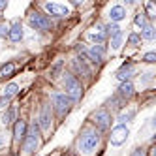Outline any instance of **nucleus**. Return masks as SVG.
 <instances>
[{
    "label": "nucleus",
    "mask_w": 156,
    "mask_h": 156,
    "mask_svg": "<svg viewBox=\"0 0 156 156\" xmlns=\"http://www.w3.org/2000/svg\"><path fill=\"white\" fill-rule=\"evenodd\" d=\"M128 136H130L128 126H124V124H115V126H111V130H109V143L113 145V147H120V145L126 143Z\"/></svg>",
    "instance_id": "obj_11"
},
{
    "label": "nucleus",
    "mask_w": 156,
    "mask_h": 156,
    "mask_svg": "<svg viewBox=\"0 0 156 156\" xmlns=\"http://www.w3.org/2000/svg\"><path fill=\"white\" fill-rule=\"evenodd\" d=\"M6 8H8V2H6V0H0V15H2V12Z\"/></svg>",
    "instance_id": "obj_35"
},
{
    "label": "nucleus",
    "mask_w": 156,
    "mask_h": 156,
    "mask_svg": "<svg viewBox=\"0 0 156 156\" xmlns=\"http://www.w3.org/2000/svg\"><path fill=\"white\" fill-rule=\"evenodd\" d=\"M124 40H126L124 32H120V34H117V36H113V38H109V45H111V49H113V51H119V49L122 47V43H124Z\"/></svg>",
    "instance_id": "obj_25"
},
{
    "label": "nucleus",
    "mask_w": 156,
    "mask_h": 156,
    "mask_svg": "<svg viewBox=\"0 0 156 156\" xmlns=\"http://www.w3.org/2000/svg\"><path fill=\"white\" fill-rule=\"evenodd\" d=\"M102 149V133L90 124H85L75 139V156H96Z\"/></svg>",
    "instance_id": "obj_1"
},
{
    "label": "nucleus",
    "mask_w": 156,
    "mask_h": 156,
    "mask_svg": "<svg viewBox=\"0 0 156 156\" xmlns=\"http://www.w3.org/2000/svg\"><path fill=\"white\" fill-rule=\"evenodd\" d=\"M139 38H141V41H143V40H145V41H154V40H156V28H154V25L149 23L145 28H141Z\"/></svg>",
    "instance_id": "obj_23"
},
{
    "label": "nucleus",
    "mask_w": 156,
    "mask_h": 156,
    "mask_svg": "<svg viewBox=\"0 0 156 156\" xmlns=\"http://www.w3.org/2000/svg\"><path fill=\"white\" fill-rule=\"evenodd\" d=\"M88 124H90L92 128H96L100 133L109 132L111 124H113V115H111L105 107H100V109H96V111L90 113V117H88Z\"/></svg>",
    "instance_id": "obj_5"
},
{
    "label": "nucleus",
    "mask_w": 156,
    "mask_h": 156,
    "mask_svg": "<svg viewBox=\"0 0 156 156\" xmlns=\"http://www.w3.org/2000/svg\"><path fill=\"white\" fill-rule=\"evenodd\" d=\"M17 72V64L13 60H8L4 64H0V79H8V77H13V73Z\"/></svg>",
    "instance_id": "obj_20"
},
{
    "label": "nucleus",
    "mask_w": 156,
    "mask_h": 156,
    "mask_svg": "<svg viewBox=\"0 0 156 156\" xmlns=\"http://www.w3.org/2000/svg\"><path fill=\"white\" fill-rule=\"evenodd\" d=\"M122 102H128L130 98H133V94H136V85H133L132 81H124V83H120L119 88H117V92H115Z\"/></svg>",
    "instance_id": "obj_16"
},
{
    "label": "nucleus",
    "mask_w": 156,
    "mask_h": 156,
    "mask_svg": "<svg viewBox=\"0 0 156 156\" xmlns=\"http://www.w3.org/2000/svg\"><path fill=\"white\" fill-rule=\"evenodd\" d=\"M130 156H149V151L145 147H137V149H133L130 152Z\"/></svg>",
    "instance_id": "obj_33"
},
{
    "label": "nucleus",
    "mask_w": 156,
    "mask_h": 156,
    "mask_svg": "<svg viewBox=\"0 0 156 156\" xmlns=\"http://www.w3.org/2000/svg\"><path fill=\"white\" fill-rule=\"evenodd\" d=\"M126 15H128V12H126V8L122 6V4H113V6L109 8V12H107L109 23H115V25L122 23V21L126 19Z\"/></svg>",
    "instance_id": "obj_15"
},
{
    "label": "nucleus",
    "mask_w": 156,
    "mask_h": 156,
    "mask_svg": "<svg viewBox=\"0 0 156 156\" xmlns=\"http://www.w3.org/2000/svg\"><path fill=\"white\" fill-rule=\"evenodd\" d=\"M19 90H21V87H19L15 81H12V83H8V85L4 87V90H2V98H6V100H9V102H12V100L19 94Z\"/></svg>",
    "instance_id": "obj_22"
},
{
    "label": "nucleus",
    "mask_w": 156,
    "mask_h": 156,
    "mask_svg": "<svg viewBox=\"0 0 156 156\" xmlns=\"http://www.w3.org/2000/svg\"><path fill=\"white\" fill-rule=\"evenodd\" d=\"M70 68H72V75H75L77 79H92V68L83 57H73L70 62Z\"/></svg>",
    "instance_id": "obj_8"
},
{
    "label": "nucleus",
    "mask_w": 156,
    "mask_h": 156,
    "mask_svg": "<svg viewBox=\"0 0 156 156\" xmlns=\"http://www.w3.org/2000/svg\"><path fill=\"white\" fill-rule=\"evenodd\" d=\"M136 115H137V109H133V107H122L119 113H117V120H119V124H128V122H132L133 119H136Z\"/></svg>",
    "instance_id": "obj_19"
},
{
    "label": "nucleus",
    "mask_w": 156,
    "mask_h": 156,
    "mask_svg": "<svg viewBox=\"0 0 156 156\" xmlns=\"http://www.w3.org/2000/svg\"><path fill=\"white\" fill-rule=\"evenodd\" d=\"M143 13L147 15L149 21H152V19L156 17V4H154V2H145V6H143Z\"/></svg>",
    "instance_id": "obj_26"
},
{
    "label": "nucleus",
    "mask_w": 156,
    "mask_h": 156,
    "mask_svg": "<svg viewBox=\"0 0 156 156\" xmlns=\"http://www.w3.org/2000/svg\"><path fill=\"white\" fill-rule=\"evenodd\" d=\"M36 124L43 133H51L53 132V126H55V115H53V109H51V104L49 102H43L40 105V111H38V119H36Z\"/></svg>",
    "instance_id": "obj_6"
},
{
    "label": "nucleus",
    "mask_w": 156,
    "mask_h": 156,
    "mask_svg": "<svg viewBox=\"0 0 156 156\" xmlns=\"http://www.w3.org/2000/svg\"><path fill=\"white\" fill-rule=\"evenodd\" d=\"M8 141H9V137H8V132L0 130V151L8 147Z\"/></svg>",
    "instance_id": "obj_32"
},
{
    "label": "nucleus",
    "mask_w": 156,
    "mask_h": 156,
    "mask_svg": "<svg viewBox=\"0 0 156 156\" xmlns=\"http://www.w3.org/2000/svg\"><path fill=\"white\" fill-rule=\"evenodd\" d=\"M17 119H19V117H17V107H15V105H9V107L4 111V113L0 115V124H2V126L8 130Z\"/></svg>",
    "instance_id": "obj_18"
},
{
    "label": "nucleus",
    "mask_w": 156,
    "mask_h": 156,
    "mask_svg": "<svg viewBox=\"0 0 156 156\" xmlns=\"http://www.w3.org/2000/svg\"><path fill=\"white\" fill-rule=\"evenodd\" d=\"M9 104H12L9 100H6V98L0 96V109H8V107H9Z\"/></svg>",
    "instance_id": "obj_34"
},
{
    "label": "nucleus",
    "mask_w": 156,
    "mask_h": 156,
    "mask_svg": "<svg viewBox=\"0 0 156 156\" xmlns=\"http://www.w3.org/2000/svg\"><path fill=\"white\" fill-rule=\"evenodd\" d=\"M126 43H128L130 47L137 49V47L141 45V38H139V34H137V32H130V34H128V38H126Z\"/></svg>",
    "instance_id": "obj_28"
},
{
    "label": "nucleus",
    "mask_w": 156,
    "mask_h": 156,
    "mask_svg": "<svg viewBox=\"0 0 156 156\" xmlns=\"http://www.w3.org/2000/svg\"><path fill=\"white\" fill-rule=\"evenodd\" d=\"M9 34V23H4V21H0V40H6Z\"/></svg>",
    "instance_id": "obj_30"
},
{
    "label": "nucleus",
    "mask_w": 156,
    "mask_h": 156,
    "mask_svg": "<svg viewBox=\"0 0 156 156\" xmlns=\"http://www.w3.org/2000/svg\"><path fill=\"white\" fill-rule=\"evenodd\" d=\"M143 62H147V64H154L156 62V53L154 51H149V53H145L143 57H141Z\"/></svg>",
    "instance_id": "obj_31"
},
{
    "label": "nucleus",
    "mask_w": 156,
    "mask_h": 156,
    "mask_svg": "<svg viewBox=\"0 0 156 156\" xmlns=\"http://www.w3.org/2000/svg\"><path fill=\"white\" fill-rule=\"evenodd\" d=\"M104 28H105L107 38H113V36H117V34H120V32H122V28L119 25H115V23H107V25H104Z\"/></svg>",
    "instance_id": "obj_27"
},
{
    "label": "nucleus",
    "mask_w": 156,
    "mask_h": 156,
    "mask_svg": "<svg viewBox=\"0 0 156 156\" xmlns=\"http://www.w3.org/2000/svg\"><path fill=\"white\" fill-rule=\"evenodd\" d=\"M0 19H2V15H0Z\"/></svg>",
    "instance_id": "obj_37"
},
{
    "label": "nucleus",
    "mask_w": 156,
    "mask_h": 156,
    "mask_svg": "<svg viewBox=\"0 0 156 156\" xmlns=\"http://www.w3.org/2000/svg\"><path fill=\"white\" fill-rule=\"evenodd\" d=\"M122 107H124V102H122V100H120L117 94H113V96H111L107 102H105V109L109 111L111 115H113V111H117V113H119Z\"/></svg>",
    "instance_id": "obj_21"
},
{
    "label": "nucleus",
    "mask_w": 156,
    "mask_h": 156,
    "mask_svg": "<svg viewBox=\"0 0 156 156\" xmlns=\"http://www.w3.org/2000/svg\"><path fill=\"white\" fill-rule=\"evenodd\" d=\"M28 132V120L27 119H17L12 124V139L15 145H21Z\"/></svg>",
    "instance_id": "obj_14"
},
{
    "label": "nucleus",
    "mask_w": 156,
    "mask_h": 156,
    "mask_svg": "<svg viewBox=\"0 0 156 156\" xmlns=\"http://www.w3.org/2000/svg\"><path fill=\"white\" fill-rule=\"evenodd\" d=\"M49 104H51V109H53V115H57L58 119H64L72 111V107H73L72 100L66 96L62 90H53Z\"/></svg>",
    "instance_id": "obj_4"
},
{
    "label": "nucleus",
    "mask_w": 156,
    "mask_h": 156,
    "mask_svg": "<svg viewBox=\"0 0 156 156\" xmlns=\"http://www.w3.org/2000/svg\"><path fill=\"white\" fill-rule=\"evenodd\" d=\"M87 40L92 43V45H105V40H107V34H105V28L104 25H94L92 28L87 30Z\"/></svg>",
    "instance_id": "obj_13"
},
{
    "label": "nucleus",
    "mask_w": 156,
    "mask_h": 156,
    "mask_svg": "<svg viewBox=\"0 0 156 156\" xmlns=\"http://www.w3.org/2000/svg\"><path fill=\"white\" fill-rule=\"evenodd\" d=\"M149 23H151V21L147 19V15L143 13V9H141V12H136V15H133V25H136L137 28H145Z\"/></svg>",
    "instance_id": "obj_24"
},
{
    "label": "nucleus",
    "mask_w": 156,
    "mask_h": 156,
    "mask_svg": "<svg viewBox=\"0 0 156 156\" xmlns=\"http://www.w3.org/2000/svg\"><path fill=\"white\" fill-rule=\"evenodd\" d=\"M105 55H107V47L105 45H90L85 51L83 58L88 64H92V66H102L104 60H105Z\"/></svg>",
    "instance_id": "obj_9"
},
{
    "label": "nucleus",
    "mask_w": 156,
    "mask_h": 156,
    "mask_svg": "<svg viewBox=\"0 0 156 156\" xmlns=\"http://www.w3.org/2000/svg\"><path fill=\"white\" fill-rule=\"evenodd\" d=\"M133 75H137V64L136 60H126V62H122L120 64V68L117 70L115 77H117V81L119 83H124V81H132V77Z\"/></svg>",
    "instance_id": "obj_12"
},
{
    "label": "nucleus",
    "mask_w": 156,
    "mask_h": 156,
    "mask_svg": "<svg viewBox=\"0 0 156 156\" xmlns=\"http://www.w3.org/2000/svg\"><path fill=\"white\" fill-rule=\"evenodd\" d=\"M25 38V28H23V23L17 19L9 25V34H8V40L12 43H19L21 40Z\"/></svg>",
    "instance_id": "obj_17"
},
{
    "label": "nucleus",
    "mask_w": 156,
    "mask_h": 156,
    "mask_svg": "<svg viewBox=\"0 0 156 156\" xmlns=\"http://www.w3.org/2000/svg\"><path fill=\"white\" fill-rule=\"evenodd\" d=\"M62 66H64V62L62 60H57V62H55V66H53V68H51V77H58V75H62L60 73V70H62Z\"/></svg>",
    "instance_id": "obj_29"
},
{
    "label": "nucleus",
    "mask_w": 156,
    "mask_h": 156,
    "mask_svg": "<svg viewBox=\"0 0 156 156\" xmlns=\"http://www.w3.org/2000/svg\"><path fill=\"white\" fill-rule=\"evenodd\" d=\"M43 13H45L49 19H64L70 15V8L66 4H58V2H45L41 4Z\"/></svg>",
    "instance_id": "obj_10"
},
{
    "label": "nucleus",
    "mask_w": 156,
    "mask_h": 156,
    "mask_svg": "<svg viewBox=\"0 0 156 156\" xmlns=\"http://www.w3.org/2000/svg\"><path fill=\"white\" fill-rule=\"evenodd\" d=\"M41 143H43V136H41V132H40V128L36 124V120L34 122H28V132H27L23 143H21V147H23V154L25 156L34 154L41 147Z\"/></svg>",
    "instance_id": "obj_3"
},
{
    "label": "nucleus",
    "mask_w": 156,
    "mask_h": 156,
    "mask_svg": "<svg viewBox=\"0 0 156 156\" xmlns=\"http://www.w3.org/2000/svg\"><path fill=\"white\" fill-rule=\"evenodd\" d=\"M62 156H75L73 152H66V154H62Z\"/></svg>",
    "instance_id": "obj_36"
},
{
    "label": "nucleus",
    "mask_w": 156,
    "mask_h": 156,
    "mask_svg": "<svg viewBox=\"0 0 156 156\" xmlns=\"http://www.w3.org/2000/svg\"><path fill=\"white\" fill-rule=\"evenodd\" d=\"M27 23L32 30H38V32H51L55 28V21L49 19L43 12H30L27 17Z\"/></svg>",
    "instance_id": "obj_7"
},
{
    "label": "nucleus",
    "mask_w": 156,
    "mask_h": 156,
    "mask_svg": "<svg viewBox=\"0 0 156 156\" xmlns=\"http://www.w3.org/2000/svg\"><path fill=\"white\" fill-rule=\"evenodd\" d=\"M60 83H62V92L72 100V104H77V102L83 98L85 87H83V83L77 79L75 75H72L70 72H64V73H62Z\"/></svg>",
    "instance_id": "obj_2"
}]
</instances>
